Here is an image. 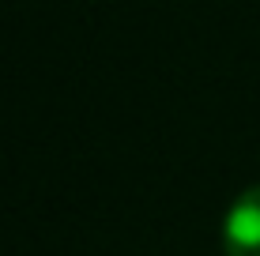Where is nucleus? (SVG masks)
Listing matches in <instances>:
<instances>
[{
	"label": "nucleus",
	"mask_w": 260,
	"mask_h": 256,
	"mask_svg": "<svg viewBox=\"0 0 260 256\" xmlns=\"http://www.w3.org/2000/svg\"><path fill=\"white\" fill-rule=\"evenodd\" d=\"M226 256H260V185L245 189L222 223Z\"/></svg>",
	"instance_id": "1"
}]
</instances>
